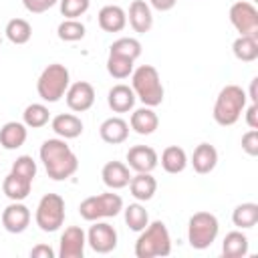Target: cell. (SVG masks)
Returning a JSON list of instances; mask_svg holds the SVG:
<instances>
[{
    "label": "cell",
    "instance_id": "cell-1",
    "mask_svg": "<svg viewBox=\"0 0 258 258\" xmlns=\"http://www.w3.org/2000/svg\"><path fill=\"white\" fill-rule=\"evenodd\" d=\"M40 161H42L48 177L54 181L69 179L79 169V159H77L75 151L67 145V139H60V137L46 139L40 145Z\"/></svg>",
    "mask_w": 258,
    "mask_h": 258
},
{
    "label": "cell",
    "instance_id": "cell-2",
    "mask_svg": "<svg viewBox=\"0 0 258 258\" xmlns=\"http://www.w3.org/2000/svg\"><path fill=\"white\" fill-rule=\"evenodd\" d=\"M131 89L145 107H157L163 103V83L153 64H141L133 69Z\"/></svg>",
    "mask_w": 258,
    "mask_h": 258
},
{
    "label": "cell",
    "instance_id": "cell-3",
    "mask_svg": "<svg viewBox=\"0 0 258 258\" xmlns=\"http://www.w3.org/2000/svg\"><path fill=\"white\" fill-rule=\"evenodd\" d=\"M171 252V236L167 226L161 220L147 224L135 242V256L137 258H157L169 256Z\"/></svg>",
    "mask_w": 258,
    "mask_h": 258
},
{
    "label": "cell",
    "instance_id": "cell-4",
    "mask_svg": "<svg viewBox=\"0 0 258 258\" xmlns=\"http://www.w3.org/2000/svg\"><path fill=\"white\" fill-rule=\"evenodd\" d=\"M246 101H248V95L242 87L238 85H226L218 97H216V103H214V121L222 127H230L234 125L242 111L246 109Z\"/></svg>",
    "mask_w": 258,
    "mask_h": 258
},
{
    "label": "cell",
    "instance_id": "cell-5",
    "mask_svg": "<svg viewBox=\"0 0 258 258\" xmlns=\"http://www.w3.org/2000/svg\"><path fill=\"white\" fill-rule=\"evenodd\" d=\"M69 85H71L69 69L60 62H52V64L44 67V71L40 73V77L36 81V93L42 101L56 103L64 97Z\"/></svg>",
    "mask_w": 258,
    "mask_h": 258
},
{
    "label": "cell",
    "instance_id": "cell-6",
    "mask_svg": "<svg viewBox=\"0 0 258 258\" xmlns=\"http://www.w3.org/2000/svg\"><path fill=\"white\" fill-rule=\"evenodd\" d=\"M220 232L218 218L210 212H196L187 222V242L196 250L210 248Z\"/></svg>",
    "mask_w": 258,
    "mask_h": 258
},
{
    "label": "cell",
    "instance_id": "cell-7",
    "mask_svg": "<svg viewBox=\"0 0 258 258\" xmlns=\"http://www.w3.org/2000/svg\"><path fill=\"white\" fill-rule=\"evenodd\" d=\"M121 210H123V200L119 194H113V191L89 196L79 206V214L87 222H97L103 218H115Z\"/></svg>",
    "mask_w": 258,
    "mask_h": 258
},
{
    "label": "cell",
    "instance_id": "cell-8",
    "mask_svg": "<svg viewBox=\"0 0 258 258\" xmlns=\"http://www.w3.org/2000/svg\"><path fill=\"white\" fill-rule=\"evenodd\" d=\"M34 222L42 232H56L64 224V200L58 194H44L36 206Z\"/></svg>",
    "mask_w": 258,
    "mask_h": 258
},
{
    "label": "cell",
    "instance_id": "cell-9",
    "mask_svg": "<svg viewBox=\"0 0 258 258\" xmlns=\"http://www.w3.org/2000/svg\"><path fill=\"white\" fill-rule=\"evenodd\" d=\"M230 22L240 32V36L258 38V10L252 2L240 0L230 6Z\"/></svg>",
    "mask_w": 258,
    "mask_h": 258
},
{
    "label": "cell",
    "instance_id": "cell-10",
    "mask_svg": "<svg viewBox=\"0 0 258 258\" xmlns=\"http://www.w3.org/2000/svg\"><path fill=\"white\" fill-rule=\"evenodd\" d=\"M87 244L97 254H109L117 248V230L107 222H93L87 232Z\"/></svg>",
    "mask_w": 258,
    "mask_h": 258
},
{
    "label": "cell",
    "instance_id": "cell-11",
    "mask_svg": "<svg viewBox=\"0 0 258 258\" xmlns=\"http://www.w3.org/2000/svg\"><path fill=\"white\" fill-rule=\"evenodd\" d=\"M87 246V234L81 226H69L60 234L58 242V256L60 258H83Z\"/></svg>",
    "mask_w": 258,
    "mask_h": 258
},
{
    "label": "cell",
    "instance_id": "cell-12",
    "mask_svg": "<svg viewBox=\"0 0 258 258\" xmlns=\"http://www.w3.org/2000/svg\"><path fill=\"white\" fill-rule=\"evenodd\" d=\"M64 99H67V105H69L71 111L85 113L95 103V89L87 81H77V83L69 85V89L64 93Z\"/></svg>",
    "mask_w": 258,
    "mask_h": 258
},
{
    "label": "cell",
    "instance_id": "cell-13",
    "mask_svg": "<svg viewBox=\"0 0 258 258\" xmlns=\"http://www.w3.org/2000/svg\"><path fill=\"white\" fill-rule=\"evenodd\" d=\"M159 163V155L149 145H133L127 151V165L137 173H151Z\"/></svg>",
    "mask_w": 258,
    "mask_h": 258
},
{
    "label": "cell",
    "instance_id": "cell-14",
    "mask_svg": "<svg viewBox=\"0 0 258 258\" xmlns=\"http://www.w3.org/2000/svg\"><path fill=\"white\" fill-rule=\"evenodd\" d=\"M30 210L22 202H12L2 212V226L10 234H22L30 224Z\"/></svg>",
    "mask_w": 258,
    "mask_h": 258
},
{
    "label": "cell",
    "instance_id": "cell-15",
    "mask_svg": "<svg viewBox=\"0 0 258 258\" xmlns=\"http://www.w3.org/2000/svg\"><path fill=\"white\" fill-rule=\"evenodd\" d=\"M129 24L135 32L145 34L151 30L153 26V14H151V6L145 0H133L129 4V12H127Z\"/></svg>",
    "mask_w": 258,
    "mask_h": 258
},
{
    "label": "cell",
    "instance_id": "cell-16",
    "mask_svg": "<svg viewBox=\"0 0 258 258\" xmlns=\"http://www.w3.org/2000/svg\"><path fill=\"white\" fill-rule=\"evenodd\" d=\"M101 177L103 183L109 189H123L129 185L131 181V173H129V165L121 163V161H109L103 165L101 169Z\"/></svg>",
    "mask_w": 258,
    "mask_h": 258
},
{
    "label": "cell",
    "instance_id": "cell-17",
    "mask_svg": "<svg viewBox=\"0 0 258 258\" xmlns=\"http://www.w3.org/2000/svg\"><path fill=\"white\" fill-rule=\"evenodd\" d=\"M99 26L105 32H121L127 24V12L117 4H107L97 14Z\"/></svg>",
    "mask_w": 258,
    "mask_h": 258
},
{
    "label": "cell",
    "instance_id": "cell-18",
    "mask_svg": "<svg viewBox=\"0 0 258 258\" xmlns=\"http://www.w3.org/2000/svg\"><path fill=\"white\" fill-rule=\"evenodd\" d=\"M99 135L105 143L109 145H117V143H123L127 137H129V123L121 117H109L101 123L99 127Z\"/></svg>",
    "mask_w": 258,
    "mask_h": 258
},
{
    "label": "cell",
    "instance_id": "cell-19",
    "mask_svg": "<svg viewBox=\"0 0 258 258\" xmlns=\"http://www.w3.org/2000/svg\"><path fill=\"white\" fill-rule=\"evenodd\" d=\"M26 137H28V127L20 121H8L0 129V145L8 151H14V149L22 147Z\"/></svg>",
    "mask_w": 258,
    "mask_h": 258
},
{
    "label": "cell",
    "instance_id": "cell-20",
    "mask_svg": "<svg viewBox=\"0 0 258 258\" xmlns=\"http://www.w3.org/2000/svg\"><path fill=\"white\" fill-rule=\"evenodd\" d=\"M129 127L139 133V135H151L157 127H159V117L157 113L153 111V107H141V109H135L131 113V119H129Z\"/></svg>",
    "mask_w": 258,
    "mask_h": 258
},
{
    "label": "cell",
    "instance_id": "cell-21",
    "mask_svg": "<svg viewBox=\"0 0 258 258\" xmlns=\"http://www.w3.org/2000/svg\"><path fill=\"white\" fill-rule=\"evenodd\" d=\"M135 99L137 97H135L133 89L129 85H123V83L111 87L109 89V95H107V103H109L111 111H115V113H127V111H131L133 105H135Z\"/></svg>",
    "mask_w": 258,
    "mask_h": 258
},
{
    "label": "cell",
    "instance_id": "cell-22",
    "mask_svg": "<svg viewBox=\"0 0 258 258\" xmlns=\"http://www.w3.org/2000/svg\"><path fill=\"white\" fill-rule=\"evenodd\" d=\"M191 165H194V171L200 173V175H206V173L214 171V167L218 165L216 147L210 145V143H200L191 153Z\"/></svg>",
    "mask_w": 258,
    "mask_h": 258
},
{
    "label": "cell",
    "instance_id": "cell-23",
    "mask_svg": "<svg viewBox=\"0 0 258 258\" xmlns=\"http://www.w3.org/2000/svg\"><path fill=\"white\" fill-rule=\"evenodd\" d=\"M52 131L60 139H77L83 133V121L73 113H60L50 121Z\"/></svg>",
    "mask_w": 258,
    "mask_h": 258
},
{
    "label": "cell",
    "instance_id": "cell-24",
    "mask_svg": "<svg viewBox=\"0 0 258 258\" xmlns=\"http://www.w3.org/2000/svg\"><path fill=\"white\" fill-rule=\"evenodd\" d=\"M30 189H32V181L26 179V177H22V175H16V173H12V171H10V173L4 177V181H2V191H4V196H6L8 200H12V202H22V200H26L28 194H30Z\"/></svg>",
    "mask_w": 258,
    "mask_h": 258
},
{
    "label": "cell",
    "instance_id": "cell-25",
    "mask_svg": "<svg viewBox=\"0 0 258 258\" xmlns=\"http://www.w3.org/2000/svg\"><path fill=\"white\" fill-rule=\"evenodd\" d=\"M129 191L137 202H149L157 191V179L151 173H137L131 175Z\"/></svg>",
    "mask_w": 258,
    "mask_h": 258
},
{
    "label": "cell",
    "instance_id": "cell-26",
    "mask_svg": "<svg viewBox=\"0 0 258 258\" xmlns=\"http://www.w3.org/2000/svg\"><path fill=\"white\" fill-rule=\"evenodd\" d=\"M222 254L226 258H242L248 254V238L240 230L228 232L222 242Z\"/></svg>",
    "mask_w": 258,
    "mask_h": 258
},
{
    "label": "cell",
    "instance_id": "cell-27",
    "mask_svg": "<svg viewBox=\"0 0 258 258\" xmlns=\"http://www.w3.org/2000/svg\"><path fill=\"white\" fill-rule=\"evenodd\" d=\"M185 165H187V155H185V151L181 147L169 145V147L163 149V153H161V167L167 173H173V175L181 173L185 169Z\"/></svg>",
    "mask_w": 258,
    "mask_h": 258
},
{
    "label": "cell",
    "instance_id": "cell-28",
    "mask_svg": "<svg viewBox=\"0 0 258 258\" xmlns=\"http://www.w3.org/2000/svg\"><path fill=\"white\" fill-rule=\"evenodd\" d=\"M232 222L236 228L240 230H248V228H254L258 224V204L254 202H244L240 206L234 208L232 212Z\"/></svg>",
    "mask_w": 258,
    "mask_h": 258
},
{
    "label": "cell",
    "instance_id": "cell-29",
    "mask_svg": "<svg viewBox=\"0 0 258 258\" xmlns=\"http://www.w3.org/2000/svg\"><path fill=\"white\" fill-rule=\"evenodd\" d=\"M232 52L242 62H252L258 58V38L256 36H238L232 44Z\"/></svg>",
    "mask_w": 258,
    "mask_h": 258
},
{
    "label": "cell",
    "instance_id": "cell-30",
    "mask_svg": "<svg viewBox=\"0 0 258 258\" xmlns=\"http://www.w3.org/2000/svg\"><path fill=\"white\" fill-rule=\"evenodd\" d=\"M4 32H6V38L12 44H26L32 36V26L24 18H12V20H8Z\"/></svg>",
    "mask_w": 258,
    "mask_h": 258
},
{
    "label": "cell",
    "instance_id": "cell-31",
    "mask_svg": "<svg viewBox=\"0 0 258 258\" xmlns=\"http://www.w3.org/2000/svg\"><path fill=\"white\" fill-rule=\"evenodd\" d=\"M50 119V113H48V107L42 105V103H30L24 113H22V123L30 129H40L48 123Z\"/></svg>",
    "mask_w": 258,
    "mask_h": 258
},
{
    "label": "cell",
    "instance_id": "cell-32",
    "mask_svg": "<svg viewBox=\"0 0 258 258\" xmlns=\"http://www.w3.org/2000/svg\"><path fill=\"white\" fill-rule=\"evenodd\" d=\"M123 216H125V224L133 232H141L149 224V214H147L145 206H141L139 202L137 204H129L127 208H123Z\"/></svg>",
    "mask_w": 258,
    "mask_h": 258
},
{
    "label": "cell",
    "instance_id": "cell-33",
    "mask_svg": "<svg viewBox=\"0 0 258 258\" xmlns=\"http://www.w3.org/2000/svg\"><path fill=\"white\" fill-rule=\"evenodd\" d=\"M85 32H87L85 24L77 18H64L56 28L58 38L64 40V42H77V40L85 38Z\"/></svg>",
    "mask_w": 258,
    "mask_h": 258
},
{
    "label": "cell",
    "instance_id": "cell-34",
    "mask_svg": "<svg viewBox=\"0 0 258 258\" xmlns=\"http://www.w3.org/2000/svg\"><path fill=\"white\" fill-rule=\"evenodd\" d=\"M133 62H135V60H131V58H127V56L111 54V52H109V56H107V73H109L113 79L123 81V79L131 77V73H133Z\"/></svg>",
    "mask_w": 258,
    "mask_h": 258
},
{
    "label": "cell",
    "instance_id": "cell-35",
    "mask_svg": "<svg viewBox=\"0 0 258 258\" xmlns=\"http://www.w3.org/2000/svg\"><path fill=\"white\" fill-rule=\"evenodd\" d=\"M109 52L111 54H121V56H127L131 60H135L141 54V42L137 38H131V36H121V38L113 40V44L109 46Z\"/></svg>",
    "mask_w": 258,
    "mask_h": 258
},
{
    "label": "cell",
    "instance_id": "cell-36",
    "mask_svg": "<svg viewBox=\"0 0 258 258\" xmlns=\"http://www.w3.org/2000/svg\"><path fill=\"white\" fill-rule=\"evenodd\" d=\"M91 0H58L60 14L64 18H79L89 10Z\"/></svg>",
    "mask_w": 258,
    "mask_h": 258
},
{
    "label": "cell",
    "instance_id": "cell-37",
    "mask_svg": "<svg viewBox=\"0 0 258 258\" xmlns=\"http://www.w3.org/2000/svg\"><path fill=\"white\" fill-rule=\"evenodd\" d=\"M10 171L32 181V179L36 177V161H34L30 155H20V157H16V161L12 163V169H10Z\"/></svg>",
    "mask_w": 258,
    "mask_h": 258
},
{
    "label": "cell",
    "instance_id": "cell-38",
    "mask_svg": "<svg viewBox=\"0 0 258 258\" xmlns=\"http://www.w3.org/2000/svg\"><path fill=\"white\" fill-rule=\"evenodd\" d=\"M242 149L250 155L256 157L258 155V129H250L242 135Z\"/></svg>",
    "mask_w": 258,
    "mask_h": 258
},
{
    "label": "cell",
    "instance_id": "cell-39",
    "mask_svg": "<svg viewBox=\"0 0 258 258\" xmlns=\"http://www.w3.org/2000/svg\"><path fill=\"white\" fill-rule=\"evenodd\" d=\"M22 4L30 14H42L50 10L54 4H58V0H22Z\"/></svg>",
    "mask_w": 258,
    "mask_h": 258
},
{
    "label": "cell",
    "instance_id": "cell-40",
    "mask_svg": "<svg viewBox=\"0 0 258 258\" xmlns=\"http://www.w3.org/2000/svg\"><path fill=\"white\" fill-rule=\"evenodd\" d=\"M30 256L32 258H54V250L48 244H36L30 250Z\"/></svg>",
    "mask_w": 258,
    "mask_h": 258
},
{
    "label": "cell",
    "instance_id": "cell-41",
    "mask_svg": "<svg viewBox=\"0 0 258 258\" xmlns=\"http://www.w3.org/2000/svg\"><path fill=\"white\" fill-rule=\"evenodd\" d=\"M244 111H246V123H248V127L250 129H258V103H252Z\"/></svg>",
    "mask_w": 258,
    "mask_h": 258
},
{
    "label": "cell",
    "instance_id": "cell-42",
    "mask_svg": "<svg viewBox=\"0 0 258 258\" xmlns=\"http://www.w3.org/2000/svg\"><path fill=\"white\" fill-rule=\"evenodd\" d=\"M175 4H177V0H149V6L155 8V10H159V12L171 10Z\"/></svg>",
    "mask_w": 258,
    "mask_h": 258
},
{
    "label": "cell",
    "instance_id": "cell-43",
    "mask_svg": "<svg viewBox=\"0 0 258 258\" xmlns=\"http://www.w3.org/2000/svg\"><path fill=\"white\" fill-rule=\"evenodd\" d=\"M256 85H258V79H252V83H250V93H248V97H250L252 103H258V97H256Z\"/></svg>",
    "mask_w": 258,
    "mask_h": 258
},
{
    "label": "cell",
    "instance_id": "cell-44",
    "mask_svg": "<svg viewBox=\"0 0 258 258\" xmlns=\"http://www.w3.org/2000/svg\"><path fill=\"white\" fill-rule=\"evenodd\" d=\"M0 42H2V38H0Z\"/></svg>",
    "mask_w": 258,
    "mask_h": 258
}]
</instances>
